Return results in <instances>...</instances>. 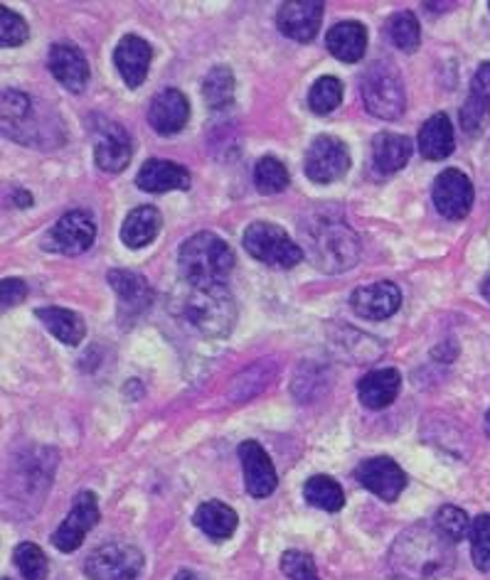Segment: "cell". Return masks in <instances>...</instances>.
Returning <instances> with one entry per match:
<instances>
[{
	"label": "cell",
	"instance_id": "cell-1",
	"mask_svg": "<svg viewBox=\"0 0 490 580\" xmlns=\"http://www.w3.org/2000/svg\"><path fill=\"white\" fill-rule=\"evenodd\" d=\"M456 548L437 524H415L402 531L390 548V570L405 580H437L451 573Z\"/></svg>",
	"mask_w": 490,
	"mask_h": 580
},
{
	"label": "cell",
	"instance_id": "cell-2",
	"mask_svg": "<svg viewBox=\"0 0 490 580\" xmlns=\"http://www.w3.org/2000/svg\"><path fill=\"white\" fill-rule=\"evenodd\" d=\"M301 234L306 254L311 256L313 266L325 274H340L358 264L360 239L340 217H333L328 212L313 215L301 225Z\"/></svg>",
	"mask_w": 490,
	"mask_h": 580
},
{
	"label": "cell",
	"instance_id": "cell-3",
	"mask_svg": "<svg viewBox=\"0 0 490 580\" xmlns=\"http://www.w3.org/2000/svg\"><path fill=\"white\" fill-rule=\"evenodd\" d=\"M178 307L182 321L207 337L227 335L237 321V303L225 283H188Z\"/></svg>",
	"mask_w": 490,
	"mask_h": 580
},
{
	"label": "cell",
	"instance_id": "cell-4",
	"mask_svg": "<svg viewBox=\"0 0 490 580\" xmlns=\"http://www.w3.org/2000/svg\"><path fill=\"white\" fill-rule=\"evenodd\" d=\"M178 264L186 283H225L235 268V251L213 231H198L180 246Z\"/></svg>",
	"mask_w": 490,
	"mask_h": 580
},
{
	"label": "cell",
	"instance_id": "cell-5",
	"mask_svg": "<svg viewBox=\"0 0 490 580\" xmlns=\"http://www.w3.org/2000/svg\"><path fill=\"white\" fill-rule=\"evenodd\" d=\"M362 101L368 106V111L378 119L395 121L405 113V82H402L399 72L387 62H372L362 74L360 82Z\"/></svg>",
	"mask_w": 490,
	"mask_h": 580
},
{
	"label": "cell",
	"instance_id": "cell-6",
	"mask_svg": "<svg viewBox=\"0 0 490 580\" xmlns=\"http://www.w3.org/2000/svg\"><path fill=\"white\" fill-rule=\"evenodd\" d=\"M242 241L249 254L272 268H294L303 258V249L282 227L272 225V221H254V225H249Z\"/></svg>",
	"mask_w": 490,
	"mask_h": 580
},
{
	"label": "cell",
	"instance_id": "cell-7",
	"mask_svg": "<svg viewBox=\"0 0 490 580\" xmlns=\"http://www.w3.org/2000/svg\"><path fill=\"white\" fill-rule=\"evenodd\" d=\"M84 570L92 580H136L143 570V554L129 544H104L92 551Z\"/></svg>",
	"mask_w": 490,
	"mask_h": 580
},
{
	"label": "cell",
	"instance_id": "cell-8",
	"mask_svg": "<svg viewBox=\"0 0 490 580\" xmlns=\"http://www.w3.org/2000/svg\"><path fill=\"white\" fill-rule=\"evenodd\" d=\"M303 168L309 180L319 182V185H331L350 170L348 145L335 135H319L306 150Z\"/></svg>",
	"mask_w": 490,
	"mask_h": 580
},
{
	"label": "cell",
	"instance_id": "cell-9",
	"mask_svg": "<svg viewBox=\"0 0 490 580\" xmlns=\"http://www.w3.org/2000/svg\"><path fill=\"white\" fill-rule=\"evenodd\" d=\"M96 239L94 217L84 209H72L57 219V225L45 237V249L62 256H80L89 251Z\"/></svg>",
	"mask_w": 490,
	"mask_h": 580
},
{
	"label": "cell",
	"instance_id": "cell-10",
	"mask_svg": "<svg viewBox=\"0 0 490 580\" xmlns=\"http://www.w3.org/2000/svg\"><path fill=\"white\" fill-rule=\"evenodd\" d=\"M99 517L101 511L99 505H96L94 492H80V495L74 497L70 515H67V519L52 534L55 548L62 551V554H72V551L82 546L86 531H92L96 527Z\"/></svg>",
	"mask_w": 490,
	"mask_h": 580
},
{
	"label": "cell",
	"instance_id": "cell-11",
	"mask_svg": "<svg viewBox=\"0 0 490 580\" xmlns=\"http://www.w3.org/2000/svg\"><path fill=\"white\" fill-rule=\"evenodd\" d=\"M434 207L441 217L446 219H464L474 207V182L456 168H449L434 180Z\"/></svg>",
	"mask_w": 490,
	"mask_h": 580
},
{
	"label": "cell",
	"instance_id": "cell-12",
	"mask_svg": "<svg viewBox=\"0 0 490 580\" xmlns=\"http://www.w3.org/2000/svg\"><path fill=\"white\" fill-rule=\"evenodd\" d=\"M325 5L321 0H288L278 5L276 25L296 43H311L321 31Z\"/></svg>",
	"mask_w": 490,
	"mask_h": 580
},
{
	"label": "cell",
	"instance_id": "cell-13",
	"mask_svg": "<svg viewBox=\"0 0 490 580\" xmlns=\"http://www.w3.org/2000/svg\"><path fill=\"white\" fill-rule=\"evenodd\" d=\"M133 141L127 129L113 121H101L94 129V160L104 172H121L131 162Z\"/></svg>",
	"mask_w": 490,
	"mask_h": 580
},
{
	"label": "cell",
	"instance_id": "cell-14",
	"mask_svg": "<svg viewBox=\"0 0 490 580\" xmlns=\"http://www.w3.org/2000/svg\"><path fill=\"white\" fill-rule=\"evenodd\" d=\"M355 480L384 502H395L407 487V475L395 460L370 458L355 468Z\"/></svg>",
	"mask_w": 490,
	"mask_h": 580
},
{
	"label": "cell",
	"instance_id": "cell-15",
	"mask_svg": "<svg viewBox=\"0 0 490 580\" xmlns=\"http://www.w3.org/2000/svg\"><path fill=\"white\" fill-rule=\"evenodd\" d=\"M350 307L362 321H387L402 307V290L390 280H378V283L355 290Z\"/></svg>",
	"mask_w": 490,
	"mask_h": 580
},
{
	"label": "cell",
	"instance_id": "cell-16",
	"mask_svg": "<svg viewBox=\"0 0 490 580\" xmlns=\"http://www.w3.org/2000/svg\"><path fill=\"white\" fill-rule=\"evenodd\" d=\"M239 460H242L244 485L249 495L256 499L272 495L278 485V478L272 458L266 456V450L259 446L256 440H244L242 446H239Z\"/></svg>",
	"mask_w": 490,
	"mask_h": 580
},
{
	"label": "cell",
	"instance_id": "cell-17",
	"mask_svg": "<svg viewBox=\"0 0 490 580\" xmlns=\"http://www.w3.org/2000/svg\"><path fill=\"white\" fill-rule=\"evenodd\" d=\"M190 121V104L178 89H163L148 104V123L160 135H176Z\"/></svg>",
	"mask_w": 490,
	"mask_h": 580
},
{
	"label": "cell",
	"instance_id": "cell-18",
	"mask_svg": "<svg viewBox=\"0 0 490 580\" xmlns=\"http://www.w3.org/2000/svg\"><path fill=\"white\" fill-rule=\"evenodd\" d=\"M47 67L64 89L80 94L89 82V64L82 50L72 43H55L47 55Z\"/></svg>",
	"mask_w": 490,
	"mask_h": 580
},
{
	"label": "cell",
	"instance_id": "cell-19",
	"mask_svg": "<svg viewBox=\"0 0 490 580\" xmlns=\"http://www.w3.org/2000/svg\"><path fill=\"white\" fill-rule=\"evenodd\" d=\"M151 60H153L151 45L139 35L123 37L117 47V52H113V64H117L121 80L127 82L129 89H139V86L146 82Z\"/></svg>",
	"mask_w": 490,
	"mask_h": 580
},
{
	"label": "cell",
	"instance_id": "cell-20",
	"mask_svg": "<svg viewBox=\"0 0 490 580\" xmlns=\"http://www.w3.org/2000/svg\"><path fill=\"white\" fill-rule=\"evenodd\" d=\"M107 280L111 283L113 293L119 295L121 313H127L129 317H136L148 311L153 303V288L148 286L146 278L136 274V270L113 268L107 274Z\"/></svg>",
	"mask_w": 490,
	"mask_h": 580
},
{
	"label": "cell",
	"instance_id": "cell-21",
	"mask_svg": "<svg viewBox=\"0 0 490 580\" xmlns=\"http://www.w3.org/2000/svg\"><path fill=\"white\" fill-rule=\"evenodd\" d=\"M490 121V62H483L470 82V94L461 106V125L466 133H480Z\"/></svg>",
	"mask_w": 490,
	"mask_h": 580
},
{
	"label": "cell",
	"instance_id": "cell-22",
	"mask_svg": "<svg viewBox=\"0 0 490 580\" xmlns=\"http://www.w3.org/2000/svg\"><path fill=\"white\" fill-rule=\"evenodd\" d=\"M136 185L143 192H151V195H160V192H172V190H188L190 172L172 160L151 158L143 162V168L139 170Z\"/></svg>",
	"mask_w": 490,
	"mask_h": 580
},
{
	"label": "cell",
	"instance_id": "cell-23",
	"mask_svg": "<svg viewBox=\"0 0 490 580\" xmlns=\"http://www.w3.org/2000/svg\"><path fill=\"white\" fill-rule=\"evenodd\" d=\"M35 119H33V101L23 92L5 89L3 92V131L13 141L33 143L35 141Z\"/></svg>",
	"mask_w": 490,
	"mask_h": 580
},
{
	"label": "cell",
	"instance_id": "cell-24",
	"mask_svg": "<svg viewBox=\"0 0 490 580\" xmlns=\"http://www.w3.org/2000/svg\"><path fill=\"white\" fill-rule=\"evenodd\" d=\"M325 47H328L335 60L355 64L362 60L364 50H368V31H364L362 23L355 21L338 23L325 35Z\"/></svg>",
	"mask_w": 490,
	"mask_h": 580
},
{
	"label": "cell",
	"instance_id": "cell-25",
	"mask_svg": "<svg viewBox=\"0 0 490 580\" xmlns=\"http://www.w3.org/2000/svg\"><path fill=\"white\" fill-rule=\"evenodd\" d=\"M402 389V376L397 370H374L364 374L358 384V396L362 406L372 411H382L397 399Z\"/></svg>",
	"mask_w": 490,
	"mask_h": 580
},
{
	"label": "cell",
	"instance_id": "cell-26",
	"mask_svg": "<svg viewBox=\"0 0 490 580\" xmlns=\"http://www.w3.org/2000/svg\"><path fill=\"white\" fill-rule=\"evenodd\" d=\"M411 150H415V145H411L407 135L378 133L372 141V166L382 176H392V172L407 166Z\"/></svg>",
	"mask_w": 490,
	"mask_h": 580
},
{
	"label": "cell",
	"instance_id": "cell-27",
	"mask_svg": "<svg viewBox=\"0 0 490 580\" xmlns=\"http://www.w3.org/2000/svg\"><path fill=\"white\" fill-rule=\"evenodd\" d=\"M419 153L427 160H444L454 153L456 135L446 113H434L419 131Z\"/></svg>",
	"mask_w": 490,
	"mask_h": 580
},
{
	"label": "cell",
	"instance_id": "cell-28",
	"mask_svg": "<svg viewBox=\"0 0 490 580\" xmlns=\"http://www.w3.org/2000/svg\"><path fill=\"white\" fill-rule=\"evenodd\" d=\"M192 521H195V527L213 541H227L237 531L239 517L232 507L225 505V502L210 499L205 505L198 507Z\"/></svg>",
	"mask_w": 490,
	"mask_h": 580
},
{
	"label": "cell",
	"instance_id": "cell-29",
	"mask_svg": "<svg viewBox=\"0 0 490 580\" xmlns=\"http://www.w3.org/2000/svg\"><path fill=\"white\" fill-rule=\"evenodd\" d=\"M160 212L156 207H136L129 212V217L123 219V227H121V241L127 244L129 249H143L148 246L153 239L158 237L160 231Z\"/></svg>",
	"mask_w": 490,
	"mask_h": 580
},
{
	"label": "cell",
	"instance_id": "cell-30",
	"mask_svg": "<svg viewBox=\"0 0 490 580\" xmlns=\"http://www.w3.org/2000/svg\"><path fill=\"white\" fill-rule=\"evenodd\" d=\"M35 315L40 317V323L50 330L57 340L62 345L76 347L86 335V325L80 315L74 311H67V307H57V305H47V307H37Z\"/></svg>",
	"mask_w": 490,
	"mask_h": 580
},
{
	"label": "cell",
	"instance_id": "cell-31",
	"mask_svg": "<svg viewBox=\"0 0 490 580\" xmlns=\"http://www.w3.org/2000/svg\"><path fill=\"white\" fill-rule=\"evenodd\" d=\"M303 497L309 505L319 507L323 511H340L345 507L343 487L328 475H313L309 482H306Z\"/></svg>",
	"mask_w": 490,
	"mask_h": 580
},
{
	"label": "cell",
	"instance_id": "cell-32",
	"mask_svg": "<svg viewBox=\"0 0 490 580\" xmlns=\"http://www.w3.org/2000/svg\"><path fill=\"white\" fill-rule=\"evenodd\" d=\"M203 99L210 109H227L235 101V76L229 67H213L203 80Z\"/></svg>",
	"mask_w": 490,
	"mask_h": 580
},
{
	"label": "cell",
	"instance_id": "cell-33",
	"mask_svg": "<svg viewBox=\"0 0 490 580\" xmlns=\"http://www.w3.org/2000/svg\"><path fill=\"white\" fill-rule=\"evenodd\" d=\"M387 35L390 40L395 43V47H399L402 52H415L419 43H421V31H419V21L415 17V13L409 11H402L395 13L387 21Z\"/></svg>",
	"mask_w": 490,
	"mask_h": 580
},
{
	"label": "cell",
	"instance_id": "cell-34",
	"mask_svg": "<svg viewBox=\"0 0 490 580\" xmlns=\"http://www.w3.org/2000/svg\"><path fill=\"white\" fill-rule=\"evenodd\" d=\"M254 182L262 195H278V192H284L288 188L291 178H288V170L284 168L282 160L266 156L256 162Z\"/></svg>",
	"mask_w": 490,
	"mask_h": 580
},
{
	"label": "cell",
	"instance_id": "cell-35",
	"mask_svg": "<svg viewBox=\"0 0 490 580\" xmlns=\"http://www.w3.org/2000/svg\"><path fill=\"white\" fill-rule=\"evenodd\" d=\"M343 101V82L335 76H321L319 82L311 86L309 92V106L313 113L325 116L335 111Z\"/></svg>",
	"mask_w": 490,
	"mask_h": 580
},
{
	"label": "cell",
	"instance_id": "cell-36",
	"mask_svg": "<svg viewBox=\"0 0 490 580\" xmlns=\"http://www.w3.org/2000/svg\"><path fill=\"white\" fill-rule=\"evenodd\" d=\"M13 560H15V566H17V570H21L25 580H45L47 570H50L43 548L37 544H31V541H23V544L15 546Z\"/></svg>",
	"mask_w": 490,
	"mask_h": 580
},
{
	"label": "cell",
	"instance_id": "cell-37",
	"mask_svg": "<svg viewBox=\"0 0 490 580\" xmlns=\"http://www.w3.org/2000/svg\"><path fill=\"white\" fill-rule=\"evenodd\" d=\"M470 556L478 570H490V515H480L470 524Z\"/></svg>",
	"mask_w": 490,
	"mask_h": 580
},
{
	"label": "cell",
	"instance_id": "cell-38",
	"mask_svg": "<svg viewBox=\"0 0 490 580\" xmlns=\"http://www.w3.org/2000/svg\"><path fill=\"white\" fill-rule=\"evenodd\" d=\"M434 524L444 531V534L454 541H461V539H466L470 534V524H474V521L468 519V515L464 509H458L454 505H446V507H441L437 511V517H434Z\"/></svg>",
	"mask_w": 490,
	"mask_h": 580
},
{
	"label": "cell",
	"instance_id": "cell-39",
	"mask_svg": "<svg viewBox=\"0 0 490 580\" xmlns=\"http://www.w3.org/2000/svg\"><path fill=\"white\" fill-rule=\"evenodd\" d=\"M27 37H31V31H27V23L23 17L8 5H0V45L21 47Z\"/></svg>",
	"mask_w": 490,
	"mask_h": 580
},
{
	"label": "cell",
	"instance_id": "cell-40",
	"mask_svg": "<svg viewBox=\"0 0 490 580\" xmlns=\"http://www.w3.org/2000/svg\"><path fill=\"white\" fill-rule=\"evenodd\" d=\"M282 570L288 580H321L319 568H315L313 558L303 551H284L282 556Z\"/></svg>",
	"mask_w": 490,
	"mask_h": 580
},
{
	"label": "cell",
	"instance_id": "cell-41",
	"mask_svg": "<svg viewBox=\"0 0 490 580\" xmlns=\"http://www.w3.org/2000/svg\"><path fill=\"white\" fill-rule=\"evenodd\" d=\"M25 295H27V286L21 278H3V283H0V301H3V311L23 303Z\"/></svg>",
	"mask_w": 490,
	"mask_h": 580
},
{
	"label": "cell",
	"instance_id": "cell-42",
	"mask_svg": "<svg viewBox=\"0 0 490 580\" xmlns=\"http://www.w3.org/2000/svg\"><path fill=\"white\" fill-rule=\"evenodd\" d=\"M172 580H200V576L192 573V570H178L176 578H172Z\"/></svg>",
	"mask_w": 490,
	"mask_h": 580
},
{
	"label": "cell",
	"instance_id": "cell-43",
	"mask_svg": "<svg viewBox=\"0 0 490 580\" xmlns=\"http://www.w3.org/2000/svg\"><path fill=\"white\" fill-rule=\"evenodd\" d=\"M486 428H488V433H490V411L486 413Z\"/></svg>",
	"mask_w": 490,
	"mask_h": 580
},
{
	"label": "cell",
	"instance_id": "cell-44",
	"mask_svg": "<svg viewBox=\"0 0 490 580\" xmlns=\"http://www.w3.org/2000/svg\"><path fill=\"white\" fill-rule=\"evenodd\" d=\"M3 580H13V578H3Z\"/></svg>",
	"mask_w": 490,
	"mask_h": 580
}]
</instances>
